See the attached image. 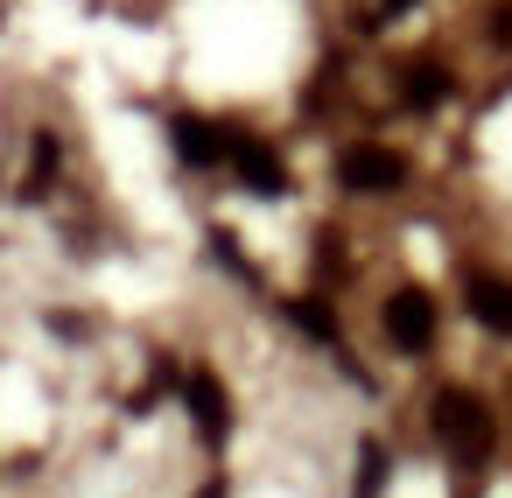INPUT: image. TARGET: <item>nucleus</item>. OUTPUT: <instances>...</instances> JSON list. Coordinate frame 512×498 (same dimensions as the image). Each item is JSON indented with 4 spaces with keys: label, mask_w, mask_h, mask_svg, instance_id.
<instances>
[{
    "label": "nucleus",
    "mask_w": 512,
    "mask_h": 498,
    "mask_svg": "<svg viewBox=\"0 0 512 498\" xmlns=\"http://www.w3.org/2000/svg\"><path fill=\"white\" fill-rule=\"evenodd\" d=\"M400 8H414V0H365V15H400Z\"/></svg>",
    "instance_id": "obj_11"
},
{
    "label": "nucleus",
    "mask_w": 512,
    "mask_h": 498,
    "mask_svg": "<svg viewBox=\"0 0 512 498\" xmlns=\"http://www.w3.org/2000/svg\"><path fill=\"white\" fill-rule=\"evenodd\" d=\"M379 323H386L393 351H407V358L435 344V302H428L421 288H393V295H386V316H379Z\"/></svg>",
    "instance_id": "obj_3"
},
{
    "label": "nucleus",
    "mask_w": 512,
    "mask_h": 498,
    "mask_svg": "<svg viewBox=\"0 0 512 498\" xmlns=\"http://www.w3.org/2000/svg\"><path fill=\"white\" fill-rule=\"evenodd\" d=\"M183 400H190V414H197V428H204V435H218V428H225V386H218V379H204V372H197V379L183 386Z\"/></svg>",
    "instance_id": "obj_8"
},
{
    "label": "nucleus",
    "mask_w": 512,
    "mask_h": 498,
    "mask_svg": "<svg viewBox=\"0 0 512 498\" xmlns=\"http://www.w3.org/2000/svg\"><path fill=\"white\" fill-rule=\"evenodd\" d=\"M463 302H470V316H477L484 330L512 337V274H491V267H477V274L463 281Z\"/></svg>",
    "instance_id": "obj_5"
},
{
    "label": "nucleus",
    "mask_w": 512,
    "mask_h": 498,
    "mask_svg": "<svg viewBox=\"0 0 512 498\" xmlns=\"http://www.w3.org/2000/svg\"><path fill=\"white\" fill-rule=\"evenodd\" d=\"M225 141H232V127L176 120V148H183V162H197V169H218V162H225Z\"/></svg>",
    "instance_id": "obj_6"
},
{
    "label": "nucleus",
    "mask_w": 512,
    "mask_h": 498,
    "mask_svg": "<svg viewBox=\"0 0 512 498\" xmlns=\"http://www.w3.org/2000/svg\"><path fill=\"white\" fill-rule=\"evenodd\" d=\"M225 169H232L246 190H260V197H281V190H288V162H281L267 141L239 134V127H232V141H225Z\"/></svg>",
    "instance_id": "obj_2"
},
{
    "label": "nucleus",
    "mask_w": 512,
    "mask_h": 498,
    "mask_svg": "<svg viewBox=\"0 0 512 498\" xmlns=\"http://www.w3.org/2000/svg\"><path fill=\"white\" fill-rule=\"evenodd\" d=\"M295 323H302V330H309L316 344H330V337H337V323H330V316H323L316 302H295Z\"/></svg>",
    "instance_id": "obj_10"
},
{
    "label": "nucleus",
    "mask_w": 512,
    "mask_h": 498,
    "mask_svg": "<svg viewBox=\"0 0 512 498\" xmlns=\"http://www.w3.org/2000/svg\"><path fill=\"white\" fill-rule=\"evenodd\" d=\"M344 183L351 190H400L407 183V155L400 148H379V141H358V148H344Z\"/></svg>",
    "instance_id": "obj_4"
},
{
    "label": "nucleus",
    "mask_w": 512,
    "mask_h": 498,
    "mask_svg": "<svg viewBox=\"0 0 512 498\" xmlns=\"http://www.w3.org/2000/svg\"><path fill=\"white\" fill-rule=\"evenodd\" d=\"M428 428L442 435V449L449 456H463V463H477V456H491V407L470 393V386H435V400H428Z\"/></svg>",
    "instance_id": "obj_1"
},
{
    "label": "nucleus",
    "mask_w": 512,
    "mask_h": 498,
    "mask_svg": "<svg viewBox=\"0 0 512 498\" xmlns=\"http://www.w3.org/2000/svg\"><path fill=\"white\" fill-rule=\"evenodd\" d=\"M400 92H407V106H414V113H428V106H442V99H449V71H442L435 57H414V64L400 71Z\"/></svg>",
    "instance_id": "obj_7"
},
{
    "label": "nucleus",
    "mask_w": 512,
    "mask_h": 498,
    "mask_svg": "<svg viewBox=\"0 0 512 498\" xmlns=\"http://www.w3.org/2000/svg\"><path fill=\"white\" fill-rule=\"evenodd\" d=\"M50 176H57V141H50V134H36V169H29V190H43Z\"/></svg>",
    "instance_id": "obj_9"
}]
</instances>
